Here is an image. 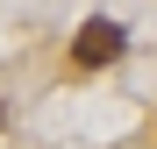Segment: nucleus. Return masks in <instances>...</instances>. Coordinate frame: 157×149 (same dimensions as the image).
<instances>
[{
    "instance_id": "f257e3e1",
    "label": "nucleus",
    "mask_w": 157,
    "mask_h": 149,
    "mask_svg": "<svg viewBox=\"0 0 157 149\" xmlns=\"http://www.w3.org/2000/svg\"><path fill=\"white\" fill-rule=\"evenodd\" d=\"M121 21H107V14H93V21H78V36H71V57L78 64H114L121 57Z\"/></svg>"
},
{
    "instance_id": "f03ea898",
    "label": "nucleus",
    "mask_w": 157,
    "mask_h": 149,
    "mask_svg": "<svg viewBox=\"0 0 157 149\" xmlns=\"http://www.w3.org/2000/svg\"><path fill=\"white\" fill-rule=\"evenodd\" d=\"M0 121H7V107H0Z\"/></svg>"
}]
</instances>
